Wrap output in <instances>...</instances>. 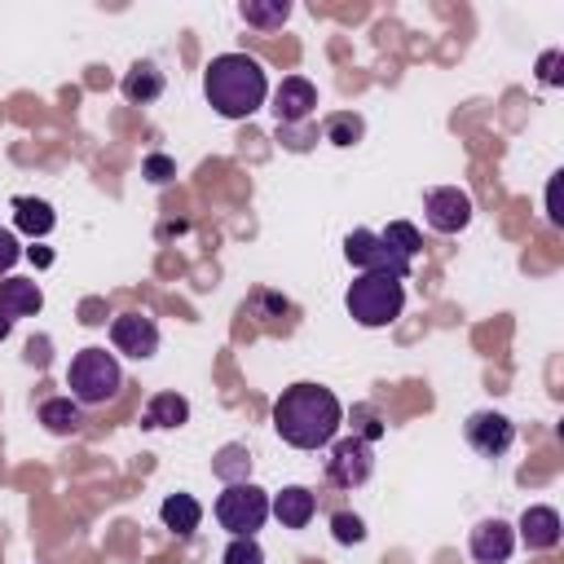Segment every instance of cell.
<instances>
[{
    "label": "cell",
    "mask_w": 564,
    "mask_h": 564,
    "mask_svg": "<svg viewBox=\"0 0 564 564\" xmlns=\"http://www.w3.org/2000/svg\"><path fill=\"white\" fill-rule=\"evenodd\" d=\"M344 423V405L322 383H291L273 401V432L295 449H322L335 441Z\"/></svg>",
    "instance_id": "6da1fadb"
},
{
    "label": "cell",
    "mask_w": 564,
    "mask_h": 564,
    "mask_svg": "<svg viewBox=\"0 0 564 564\" xmlns=\"http://www.w3.org/2000/svg\"><path fill=\"white\" fill-rule=\"evenodd\" d=\"M203 93L212 101V110L220 119H247L264 106L269 97V79H264V66L247 53H220L207 62L203 70Z\"/></svg>",
    "instance_id": "7a4b0ae2"
},
{
    "label": "cell",
    "mask_w": 564,
    "mask_h": 564,
    "mask_svg": "<svg viewBox=\"0 0 564 564\" xmlns=\"http://www.w3.org/2000/svg\"><path fill=\"white\" fill-rule=\"evenodd\" d=\"M344 308H348V317L357 326H370V330L375 326H392L401 317V308H405V286L397 278H388V273H361L348 286Z\"/></svg>",
    "instance_id": "3957f363"
},
{
    "label": "cell",
    "mask_w": 564,
    "mask_h": 564,
    "mask_svg": "<svg viewBox=\"0 0 564 564\" xmlns=\"http://www.w3.org/2000/svg\"><path fill=\"white\" fill-rule=\"evenodd\" d=\"M66 388L79 405H106L119 397L123 388V370L115 361V352L106 348H84L70 357V370H66Z\"/></svg>",
    "instance_id": "277c9868"
},
{
    "label": "cell",
    "mask_w": 564,
    "mask_h": 564,
    "mask_svg": "<svg viewBox=\"0 0 564 564\" xmlns=\"http://www.w3.org/2000/svg\"><path fill=\"white\" fill-rule=\"evenodd\" d=\"M216 520L234 538H256V529L269 520V494L260 485H251V480L225 485V494L216 498Z\"/></svg>",
    "instance_id": "5b68a950"
},
{
    "label": "cell",
    "mask_w": 564,
    "mask_h": 564,
    "mask_svg": "<svg viewBox=\"0 0 564 564\" xmlns=\"http://www.w3.org/2000/svg\"><path fill=\"white\" fill-rule=\"evenodd\" d=\"M344 260L357 264L361 273H388V278H397V282L410 278V260H401V256H397L379 234H370V229H352V234L344 238Z\"/></svg>",
    "instance_id": "8992f818"
},
{
    "label": "cell",
    "mask_w": 564,
    "mask_h": 564,
    "mask_svg": "<svg viewBox=\"0 0 564 564\" xmlns=\"http://www.w3.org/2000/svg\"><path fill=\"white\" fill-rule=\"evenodd\" d=\"M370 471H375V449H370V441L344 436V441L330 445V458H326V480H330V485L357 489V485L370 480Z\"/></svg>",
    "instance_id": "52a82bcc"
},
{
    "label": "cell",
    "mask_w": 564,
    "mask_h": 564,
    "mask_svg": "<svg viewBox=\"0 0 564 564\" xmlns=\"http://www.w3.org/2000/svg\"><path fill=\"white\" fill-rule=\"evenodd\" d=\"M463 436L480 458H502L511 449V441H516V423L507 414H498V410H476V414H467Z\"/></svg>",
    "instance_id": "ba28073f"
},
{
    "label": "cell",
    "mask_w": 564,
    "mask_h": 564,
    "mask_svg": "<svg viewBox=\"0 0 564 564\" xmlns=\"http://www.w3.org/2000/svg\"><path fill=\"white\" fill-rule=\"evenodd\" d=\"M423 212H427V225H432L436 234H458V229L471 225V198H467V189H458V185H436V189H427Z\"/></svg>",
    "instance_id": "9c48e42d"
},
{
    "label": "cell",
    "mask_w": 564,
    "mask_h": 564,
    "mask_svg": "<svg viewBox=\"0 0 564 564\" xmlns=\"http://www.w3.org/2000/svg\"><path fill=\"white\" fill-rule=\"evenodd\" d=\"M110 344H115L119 352L145 361V357L159 352V326H154V317H145V313H119V317L110 322Z\"/></svg>",
    "instance_id": "30bf717a"
},
{
    "label": "cell",
    "mask_w": 564,
    "mask_h": 564,
    "mask_svg": "<svg viewBox=\"0 0 564 564\" xmlns=\"http://www.w3.org/2000/svg\"><path fill=\"white\" fill-rule=\"evenodd\" d=\"M467 551H471L476 564H507L511 551H516V529L507 520H498V516L494 520H480L471 529V538H467Z\"/></svg>",
    "instance_id": "8fae6325"
},
{
    "label": "cell",
    "mask_w": 564,
    "mask_h": 564,
    "mask_svg": "<svg viewBox=\"0 0 564 564\" xmlns=\"http://www.w3.org/2000/svg\"><path fill=\"white\" fill-rule=\"evenodd\" d=\"M317 110V88L304 79V75H286L282 84H278V93H273V115H278V123H300V119H308Z\"/></svg>",
    "instance_id": "7c38bea8"
},
{
    "label": "cell",
    "mask_w": 564,
    "mask_h": 564,
    "mask_svg": "<svg viewBox=\"0 0 564 564\" xmlns=\"http://www.w3.org/2000/svg\"><path fill=\"white\" fill-rule=\"evenodd\" d=\"M269 516H278L282 529H304L317 516V494L304 485H286L282 494L269 498Z\"/></svg>",
    "instance_id": "4fadbf2b"
},
{
    "label": "cell",
    "mask_w": 564,
    "mask_h": 564,
    "mask_svg": "<svg viewBox=\"0 0 564 564\" xmlns=\"http://www.w3.org/2000/svg\"><path fill=\"white\" fill-rule=\"evenodd\" d=\"M516 529H520V542L529 551H551L560 542V511L555 507H524Z\"/></svg>",
    "instance_id": "5bb4252c"
},
{
    "label": "cell",
    "mask_w": 564,
    "mask_h": 564,
    "mask_svg": "<svg viewBox=\"0 0 564 564\" xmlns=\"http://www.w3.org/2000/svg\"><path fill=\"white\" fill-rule=\"evenodd\" d=\"M44 308V291L31 278H4L0 282V313L9 317H35Z\"/></svg>",
    "instance_id": "9a60e30c"
},
{
    "label": "cell",
    "mask_w": 564,
    "mask_h": 564,
    "mask_svg": "<svg viewBox=\"0 0 564 564\" xmlns=\"http://www.w3.org/2000/svg\"><path fill=\"white\" fill-rule=\"evenodd\" d=\"M159 520H163V529H172L176 538H189V533L198 529V520H203V507H198L194 494H167L163 507H159Z\"/></svg>",
    "instance_id": "2e32d148"
},
{
    "label": "cell",
    "mask_w": 564,
    "mask_h": 564,
    "mask_svg": "<svg viewBox=\"0 0 564 564\" xmlns=\"http://www.w3.org/2000/svg\"><path fill=\"white\" fill-rule=\"evenodd\" d=\"M159 93H163V75H159V66L137 62V66L123 75V97H128L132 106H150Z\"/></svg>",
    "instance_id": "e0dca14e"
},
{
    "label": "cell",
    "mask_w": 564,
    "mask_h": 564,
    "mask_svg": "<svg viewBox=\"0 0 564 564\" xmlns=\"http://www.w3.org/2000/svg\"><path fill=\"white\" fill-rule=\"evenodd\" d=\"M189 419V401L181 392H154L145 405V427H181Z\"/></svg>",
    "instance_id": "ac0fdd59"
},
{
    "label": "cell",
    "mask_w": 564,
    "mask_h": 564,
    "mask_svg": "<svg viewBox=\"0 0 564 564\" xmlns=\"http://www.w3.org/2000/svg\"><path fill=\"white\" fill-rule=\"evenodd\" d=\"M40 423H44L53 436H70V432H79V423H84L79 401H70V397H48V401L40 405Z\"/></svg>",
    "instance_id": "d6986e66"
},
{
    "label": "cell",
    "mask_w": 564,
    "mask_h": 564,
    "mask_svg": "<svg viewBox=\"0 0 564 564\" xmlns=\"http://www.w3.org/2000/svg\"><path fill=\"white\" fill-rule=\"evenodd\" d=\"M53 207L44 203V198H13V225L22 229V234H31V238H44L48 229H53Z\"/></svg>",
    "instance_id": "ffe728a7"
},
{
    "label": "cell",
    "mask_w": 564,
    "mask_h": 564,
    "mask_svg": "<svg viewBox=\"0 0 564 564\" xmlns=\"http://www.w3.org/2000/svg\"><path fill=\"white\" fill-rule=\"evenodd\" d=\"M242 22L247 26H260V31H273V26H282L286 18H291V4L286 0H242Z\"/></svg>",
    "instance_id": "44dd1931"
},
{
    "label": "cell",
    "mask_w": 564,
    "mask_h": 564,
    "mask_svg": "<svg viewBox=\"0 0 564 564\" xmlns=\"http://www.w3.org/2000/svg\"><path fill=\"white\" fill-rule=\"evenodd\" d=\"M379 238H383V242H388V247H392L401 260H410V264H414V256L423 251V234H419L410 220H392V225H388Z\"/></svg>",
    "instance_id": "7402d4cb"
},
{
    "label": "cell",
    "mask_w": 564,
    "mask_h": 564,
    "mask_svg": "<svg viewBox=\"0 0 564 564\" xmlns=\"http://www.w3.org/2000/svg\"><path fill=\"white\" fill-rule=\"evenodd\" d=\"M212 471H216L225 485H238V480H247V471H251V454H247V445H225V449L216 454Z\"/></svg>",
    "instance_id": "603a6c76"
},
{
    "label": "cell",
    "mask_w": 564,
    "mask_h": 564,
    "mask_svg": "<svg viewBox=\"0 0 564 564\" xmlns=\"http://www.w3.org/2000/svg\"><path fill=\"white\" fill-rule=\"evenodd\" d=\"M330 533H335V542L352 546V542L366 538V524H361V516H352V511H335V516H330Z\"/></svg>",
    "instance_id": "cb8c5ba5"
},
{
    "label": "cell",
    "mask_w": 564,
    "mask_h": 564,
    "mask_svg": "<svg viewBox=\"0 0 564 564\" xmlns=\"http://www.w3.org/2000/svg\"><path fill=\"white\" fill-rule=\"evenodd\" d=\"M220 564H264V551H260L256 538H234V542L225 546Z\"/></svg>",
    "instance_id": "d4e9b609"
},
{
    "label": "cell",
    "mask_w": 564,
    "mask_h": 564,
    "mask_svg": "<svg viewBox=\"0 0 564 564\" xmlns=\"http://www.w3.org/2000/svg\"><path fill=\"white\" fill-rule=\"evenodd\" d=\"M326 137H330L335 145H352V141L361 137V119H357V115H335V119L326 123Z\"/></svg>",
    "instance_id": "484cf974"
},
{
    "label": "cell",
    "mask_w": 564,
    "mask_h": 564,
    "mask_svg": "<svg viewBox=\"0 0 564 564\" xmlns=\"http://www.w3.org/2000/svg\"><path fill=\"white\" fill-rule=\"evenodd\" d=\"M352 419H357V432H352V436H361V441L383 436V423H379V414H375L370 405H357V410H352Z\"/></svg>",
    "instance_id": "4316f807"
},
{
    "label": "cell",
    "mask_w": 564,
    "mask_h": 564,
    "mask_svg": "<svg viewBox=\"0 0 564 564\" xmlns=\"http://www.w3.org/2000/svg\"><path fill=\"white\" fill-rule=\"evenodd\" d=\"M145 176H150L154 185H163V181L176 176V163H172L167 154H145Z\"/></svg>",
    "instance_id": "83f0119b"
},
{
    "label": "cell",
    "mask_w": 564,
    "mask_h": 564,
    "mask_svg": "<svg viewBox=\"0 0 564 564\" xmlns=\"http://www.w3.org/2000/svg\"><path fill=\"white\" fill-rule=\"evenodd\" d=\"M18 256H22V247H18L13 229H4V225H0V273H9V269L18 264Z\"/></svg>",
    "instance_id": "f1b7e54d"
},
{
    "label": "cell",
    "mask_w": 564,
    "mask_h": 564,
    "mask_svg": "<svg viewBox=\"0 0 564 564\" xmlns=\"http://www.w3.org/2000/svg\"><path fill=\"white\" fill-rule=\"evenodd\" d=\"M542 70V84H560V48H551V53H542V62H538Z\"/></svg>",
    "instance_id": "f546056e"
},
{
    "label": "cell",
    "mask_w": 564,
    "mask_h": 564,
    "mask_svg": "<svg viewBox=\"0 0 564 564\" xmlns=\"http://www.w3.org/2000/svg\"><path fill=\"white\" fill-rule=\"evenodd\" d=\"M546 207H551V220L560 225L564 220V212H560V176H551V185H546Z\"/></svg>",
    "instance_id": "4dcf8cb0"
},
{
    "label": "cell",
    "mask_w": 564,
    "mask_h": 564,
    "mask_svg": "<svg viewBox=\"0 0 564 564\" xmlns=\"http://www.w3.org/2000/svg\"><path fill=\"white\" fill-rule=\"evenodd\" d=\"M26 256H31V260H35V264H53V256H48V251H44V247H31V251H26Z\"/></svg>",
    "instance_id": "1f68e13d"
},
{
    "label": "cell",
    "mask_w": 564,
    "mask_h": 564,
    "mask_svg": "<svg viewBox=\"0 0 564 564\" xmlns=\"http://www.w3.org/2000/svg\"><path fill=\"white\" fill-rule=\"evenodd\" d=\"M9 330H13V317H9V313H0V339H9Z\"/></svg>",
    "instance_id": "d6a6232c"
}]
</instances>
